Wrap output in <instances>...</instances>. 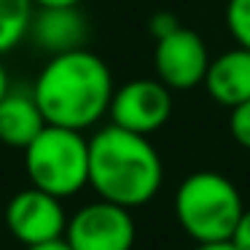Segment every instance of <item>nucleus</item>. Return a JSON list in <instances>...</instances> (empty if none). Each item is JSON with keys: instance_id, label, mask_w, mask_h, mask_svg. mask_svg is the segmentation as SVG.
I'll list each match as a JSON object with an SVG mask.
<instances>
[{"instance_id": "nucleus-1", "label": "nucleus", "mask_w": 250, "mask_h": 250, "mask_svg": "<svg viewBox=\"0 0 250 250\" xmlns=\"http://www.w3.org/2000/svg\"><path fill=\"white\" fill-rule=\"evenodd\" d=\"M113 92L110 67L86 46L51 57L33 83L35 103L46 124L78 132L108 116Z\"/></svg>"}, {"instance_id": "nucleus-2", "label": "nucleus", "mask_w": 250, "mask_h": 250, "mask_svg": "<svg viewBox=\"0 0 250 250\" xmlns=\"http://www.w3.org/2000/svg\"><path fill=\"white\" fill-rule=\"evenodd\" d=\"M164 164L146 135L110 124L89 140V186L100 199L126 210L143 207L159 194Z\"/></svg>"}, {"instance_id": "nucleus-3", "label": "nucleus", "mask_w": 250, "mask_h": 250, "mask_svg": "<svg viewBox=\"0 0 250 250\" xmlns=\"http://www.w3.org/2000/svg\"><path fill=\"white\" fill-rule=\"evenodd\" d=\"M245 212L237 186L221 172H191L175 191V218L196 245L229 242Z\"/></svg>"}, {"instance_id": "nucleus-4", "label": "nucleus", "mask_w": 250, "mask_h": 250, "mask_svg": "<svg viewBox=\"0 0 250 250\" xmlns=\"http://www.w3.org/2000/svg\"><path fill=\"white\" fill-rule=\"evenodd\" d=\"M24 169L35 188L67 199L89 186V140L78 129L46 124L24 148Z\"/></svg>"}, {"instance_id": "nucleus-5", "label": "nucleus", "mask_w": 250, "mask_h": 250, "mask_svg": "<svg viewBox=\"0 0 250 250\" xmlns=\"http://www.w3.org/2000/svg\"><path fill=\"white\" fill-rule=\"evenodd\" d=\"M137 239L132 210L97 199L67 218L65 242L73 250H132Z\"/></svg>"}, {"instance_id": "nucleus-6", "label": "nucleus", "mask_w": 250, "mask_h": 250, "mask_svg": "<svg viewBox=\"0 0 250 250\" xmlns=\"http://www.w3.org/2000/svg\"><path fill=\"white\" fill-rule=\"evenodd\" d=\"M110 124L137 135H153L172 116V89L159 78H135L119 86L110 100Z\"/></svg>"}, {"instance_id": "nucleus-7", "label": "nucleus", "mask_w": 250, "mask_h": 250, "mask_svg": "<svg viewBox=\"0 0 250 250\" xmlns=\"http://www.w3.org/2000/svg\"><path fill=\"white\" fill-rule=\"evenodd\" d=\"M6 226L17 242H22L24 248H35L54 239H65L67 215L62 199L30 186L8 202Z\"/></svg>"}, {"instance_id": "nucleus-8", "label": "nucleus", "mask_w": 250, "mask_h": 250, "mask_svg": "<svg viewBox=\"0 0 250 250\" xmlns=\"http://www.w3.org/2000/svg\"><path fill=\"white\" fill-rule=\"evenodd\" d=\"M210 62L212 60L205 38L188 27H178L172 35L156 41V49H153L156 78L172 92H188L205 83Z\"/></svg>"}, {"instance_id": "nucleus-9", "label": "nucleus", "mask_w": 250, "mask_h": 250, "mask_svg": "<svg viewBox=\"0 0 250 250\" xmlns=\"http://www.w3.org/2000/svg\"><path fill=\"white\" fill-rule=\"evenodd\" d=\"M27 38L41 51L57 57L65 51H76L86 46L89 24L86 17L78 11V6H51V8H35L30 19Z\"/></svg>"}, {"instance_id": "nucleus-10", "label": "nucleus", "mask_w": 250, "mask_h": 250, "mask_svg": "<svg viewBox=\"0 0 250 250\" xmlns=\"http://www.w3.org/2000/svg\"><path fill=\"white\" fill-rule=\"evenodd\" d=\"M205 89L218 105L237 108L250 100V51L237 46L226 54L215 57L207 67Z\"/></svg>"}, {"instance_id": "nucleus-11", "label": "nucleus", "mask_w": 250, "mask_h": 250, "mask_svg": "<svg viewBox=\"0 0 250 250\" xmlns=\"http://www.w3.org/2000/svg\"><path fill=\"white\" fill-rule=\"evenodd\" d=\"M46 119L35 103L33 89H8L0 100V143L8 148H24L41 135Z\"/></svg>"}, {"instance_id": "nucleus-12", "label": "nucleus", "mask_w": 250, "mask_h": 250, "mask_svg": "<svg viewBox=\"0 0 250 250\" xmlns=\"http://www.w3.org/2000/svg\"><path fill=\"white\" fill-rule=\"evenodd\" d=\"M33 11V0H0V57L27 38Z\"/></svg>"}, {"instance_id": "nucleus-13", "label": "nucleus", "mask_w": 250, "mask_h": 250, "mask_svg": "<svg viewBox=\"0 0 250 250\" xmlns=\"http://www.w3.org/2000/svg\"><path fill=\"white\" fill-rule=\"evenodd\" d=\"M226 27L237 46L250 51V0H229L226 3Z\"/></svg>"}, {"instance_id": "nucleus-14", "label": "nucleus", "mask_w": 250, "mask_h": 250, "mask_svg": "<svg viewBox=\"0 0 250 250\" xmlns=\"http://www.w3.org/2000/svg\"><path fill=\"white\" fill-rule=\"evenodd\" d=\"M229 132L237 140V146L248 148L250 151V100L237 108H231V116H229Z\"/></svg>"}, {"instance_id": "nucleus-15", "label": "nucleus", "mask_w": 250, "mask_h": 250, "mask_svg": "<svg viewBox=\"0 0 250 250\" xmlns=\"http://www.w3.org/2000/svg\"><path fill=\"white\" fill-rule=\"evenodd\" d=\"M178 27H183V24H180L178 17H175V14H169V11L153 14L151 22H148V30H151V35H153L156 41H162V38H167V35H172Z\"/></svg>"}, {"instance_id": "nucleus-16", "label": "nucleus", "mask_w": 250, "mask_h": 250, "mask_svg": "<svg viewBox=\"0 0 250 250\" xmlns=\"http://www.w3.org/2000/svg\"><path fill=\"white\" fill-rule=\"evenodd\" d=\"M229 242L237 250H250V207H245L242 218H239V223H237V229H234Z\"/></svg>"}, {"instance_id": "nucleus-17", "label": "nucleus", "mask_w": 250, "mask_h": 250, "mask_svg": "<svg viewBox=\"0 0 250 250\" xmlns=\"http://www.w3.org/2000/svg\"><path fill=\"white\" fill-rule=\"evenodd\" d=\"M81 0H33L35 8H51V6H78Z\"/></svg>"}, {"instance_id": "nucleus-18", "label": "nucleus", "mask_w": 250, "mask_h": 250, "mask_svg": "<svg viewBox=\"0 0 250 250\" xmlns=\"http://www.w3.org/2000/svg\"><path fill=\"white\" fill-rule=\"evenodd\" d=\"M24 250H73L65 239H54V242H46V245H35V248H24Z\"/></svg>"}, {"instance_id": "nucleus-19", "label": "nucleus", "mask_w": 250, "mask_h": 250, "mask_svg": "<svg viewBox=\"0 0 250 250\" xmlns=\"http://www.w3.org/2000/svg\"><path fill=\"white\" fill-rule=\"evenodd\" d=\"M8 89H11V81H8V73H6V67H3V62H0V100L6 97Z\"/></svg>"}, {"instance_id": "nucleus-20", "label": "nucleus", "mask_w": 250, "mask_h": 250, "mask_svg": "<svg viewBox=\"0 0 250 250\" xmlns=\"http://www.w3.org/2000/svg\"><path fill=\"white\" fill-rule=\"evenodd\" d=\"M194 250H237L231 242H212V245H196Z\"/></svg>"}]
</instances>
